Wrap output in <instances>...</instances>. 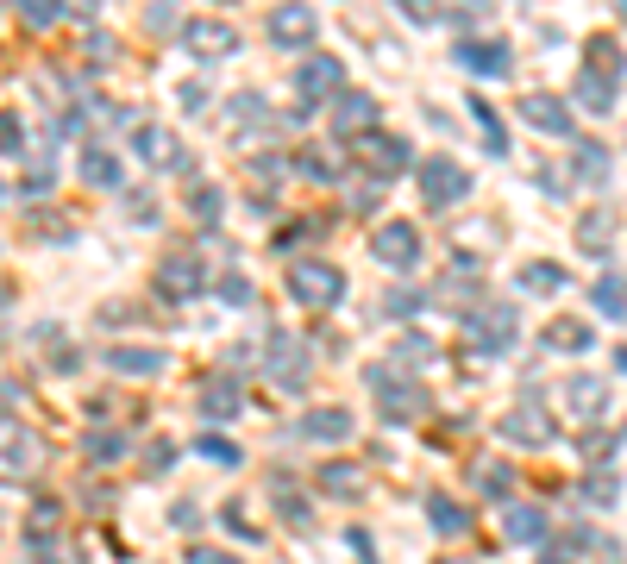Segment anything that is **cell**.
Segmentation results:
<instances>
[{
	"label": "cell",
	"mask_w": 627,
	"mask_h": 564,
	"mask_svg": "<svg viewBox=\"0 0 627 564\" xmlns=\"http://www.w3.org/2000/svg\"><path fill=\"white\" fill-rule=\"evenodd\" d=\"M571 170L584 176L590 188L609 182V145H596V138H577V151H571Z\"/></svg>",
	"instance_id": "d4e9b609"
},
{
	"label": "cell",
	"mask_w": 627,
	"mask_h": 564,
	"mask_svg": "<svg viewBox=\"0 0 627 564\" xmlns=\"http://www.w3.org/2000/svg\"><path fill=\"white\" fill-rule=\"evenodd\" d=\"M615 370H627V345H621V351H615Z\"/></svg>",
	"instance_id": "91938a15"
},
{
	"label": "cell",
	"mask_w": 627,
	"mask_h": 564,
	"mask_svg": "<svg viewBox=\"0 0 627 564\" xmlns=\"http://www.w3.org/2000/svg\"><path fill=\"white\" fill-rule=\"evenodd\" d=\"M552 289H565V270L559 264H527L521 270V295H552Z\"/></svg>",
	"instance_id": "d590c367"
},
{
	"label": "cell",
	"mask_w": 627,
	"mask_h": 564,
	"mask_svg": "<svg viewBox=\"0 0 627 564\" xmlns=\"http://www.w3.org/2000/svg\"><path fill=\"white\" fill-rule=\"evenodd\" d=\"M283 170H289L283 157H258V163H251V176H258V182H283Z\"/></svg>",
	"instance_id": "f5cc1de1"
},
{
	"label": "cell",
	"mask_w": 627,
	"mask_h": 564,
	"mask_svg": "<svg viewBox=\"0 0 627 564\" xmlns=\"http://www.w3.org/2000/svg\"><path fill=\"white\" fill-rule=\"evenodd\" d=\"M283 282H289V295L301 308H339L345 301V270L327 264V257H295Z\"/></svg>",
	"instance_id": "6da1fadb"
},
{
	"label": "cell",
	"mask_w": 627,
	"mask_h": 564,
	"mask_svg": "<svg viewBox=\"0 0 627 564\" xmlns=\"http://www.w3.org/2000/svg\"><path fill=\"white\" fill-rule=\"evenodd\" d=\"M19 151H26V120L0 107V157H19Z\"/></svg>",
	"instance_id": "74e56055"
},
{
	"label": "cell",
	"mask_w": 627,
	"mask_h": 564,
	"mask_svg": "<svg viewBox=\"0 0 627 564\" xmlns=\"http://www.w3.org/2000/svg\"><path fill=\"white\" fill-rule=\"evenodd\" d=\"M0 201H7V188H0Z\"/></svg>",
	"instance_id": "03108f58"
},
{
	"label": "cell",
	"mask_w": 627,
	"mask_h": 564,
	"mask_svg": "<svg viewBox=\"0 0 627 564\" xmlns=\"http://www.w3.org/2000/svg\"><path fill=\"white\" fill-rule=\"evenodd\" d=\"M471 489L483 502H502L508 489H515V464L508 458H471Z\"/></svg>",
	"instance_id": "e0dca14e"
},
{
	"label": "cell",
	"mask_w": 627,
	"mask_h": 564,
	"mask_svg": "<svg viewBox=\"0 0 627 564\" xmlns=\"http://www.w3.org/2000/svg\"><path fill=\"white\" fill-rule=\"evenodd\" d=\"M170 464H176V445H170V439H157V445H151V458H145V470L157 477V470H170Z\"/></svg>",
	"instance_id": "816d5d0a"
},
{
	"label": "cell",
	"mask_w": 627,
	"mask_h": 564,
	"mask_svg": "<svg viewBox=\"0 0 627 564\" xmlns=\"http://www.w3.org/2000/svg\"><path fill=\"white\" fill-rule=\"evenodd\" d=\"M314 32H320V13L314 7H276L270 13V44H283V51L314 44Z\"/></svg>",
	"instance_id": "30bf717a"
},
{
	"label": "cell",
	"mask_w": 627,
	"mask_h": 564,
	"mask_svg": "<svg viewBox=\"0 0 627 564\" xmlns=\"http://www.w3.org/2000/svg\"><path fill=\"white\" fill-rule=\"evenodd\" d=\"M464 195H471V170L452 157H427V170H421V201L433 207V214H446V207H458Z\"/></svg>",
	"instance_id": "277c9868"
},
{
	"label": "cell",
	"mask_w": 627,
	"mask_h": 564,
	"mask_svg": "<svg viewBox=\"0 0 627 564\" xmlns=\"http://www.w3.org/2000/svg\"><path fill=\"white\" fill-rule=\"evenodd\" d=\"M333 132H339V138L377 132V101H370V94H358V88H345L339 107H333Z\"/></svg>",
	"instance_id": "5bb4252c"
},
{
	"label": "cell",
	"mask_w": 627,
	"mask_h": 564,
	"mask_svg": "<svg viewBox=\"0 0 627 564\" xmlns=\"http://www.w3.org/2000/svg\"><path fill=\"white\" fill-rule=\"evenodd\" d=\"M565 402L584 414V420H596L602 402H609V389H602V376H571V383H565Z\"/></svg>",
	"instance_id": "4316f807"
},
{
	"label": "cell",
	"mask_w": 627,
	"mask_h": 564,
	"mask_svg": "<svg viewBox=\"0 0 627 564\" xmlns=\"http://www.w3.org/2000/svg\"><path fill=\"white\" fill-rule=\"evenodd\" d=\"M471 120L483 126V151H490V157H508V132H502V120H496V107H490V101H471Z\"/></svg>",
	"instance_id": "4dcf8cb0"
},
{
	"label": "cell",
	"mask_w": 627,
	"mask_h": 564,
	"mask_svg": "<svg viewBox=\"0 0 627 564\" xmlns=\"http://www.w3.org/2000/svg\"><path fill=\"white\" fill-rule=\"evenodd\" d=\"M439 564H477V558H439Z\"/></svg>",
	"instance_id": "94428289"
},
{
	"label": "cell",
	"mask_w": 627,
	"mask_h": 564,
	"mask_svg": "<svg viewBox=\"0 0 627 564\" xmlns=\"http://www.w3.org/2000/svg\"><path fill=\"white\" fill-rule=\"evenodd\" d=\"M220 301H232V308H251V282L232 270V276H220Z\"/></svg>",
	"instance_id": "c3c4849f"
},
{
	"label": "cell",
	"mask_w": 627,
	"mask_h": 564,
	"mask_svg": "<svg viewBox=\"0 0 627 564\" xmlns=\"http://www.w3.org/2000/svg\"><path fill=\"white\" fill-rule=\"evenodd\" d=\"M245 408V389H239V376H214V383L201 389V414L207 420H232Z\"/></svg>",
	"instance_id": "ffe728a7"
},
{
	"label": "cell",
	"mask_w": 627,
	"mask_h": 564,
	"mask_svg": "<svg viewBox=\"0 0 627 564\" xmlns=\"http://www.w3.org/2000/svg\"><path fill=\"white\" fill-rule=\"evenodd\" d=\"M170 521H176V527H182V533H195V527H201V514H195V508H189V502H182V508H170Z\"/></svg>",
	"instance_id": "680465c9"
},
{
	"label": "cell",
	"mask_w": 627,
	"mask_h": 564,
	"mask_svg": "<svg viewBox=\"0 0 627 564\" xmlns=\"http://www.w3.org/2000/svg\"><path fill=\"white\" fill-rule=\"evenodd\" d=\"M132 157H145L151 170H176V176H189V151H182V145H176V132H170V126H157V120L132 126Z\"/></svg>",
	"instance_id": "5b68a950"
},
{
	"label": "cell",
	"mask_w": 627,
	"mask_h": 564,
	"mask_svg": "<svg viewBox=\"0 0 627 564\" xmlns=\"http://www.w3.org/2000/svg\"><path fill=\"white\" fill-rule=\"evenodd\" d=\"M352 207H358V214H377V207H383V182H364L352 195Z\"/></svg>",
	"instance_id": "f907efd6"
},
{
	"label": "cell",
	"mask_w": 627,
	"mask_h": 564,
	"mask_svg": "<svg viewBox=\"0 0 627 564\" xmlns=\"http://www.w3.org/2000/svg\"><path fill=\"white\" fill-rule=\"evenodd\" d=\"M51 182H57V163H32V176H26V195H51Z\"/></svg>",
	"instance_id": "681fc988"
},
{
	"label": "cell",
	"mask_w": 627,
	"mask_h": 564,
	"mask_svg": "<svg viewBox=\"0 0 627 564\" xmlns=\"http://www.w3.org/2000/svg\"><path fill=\"white\" fill-rule=\"evenodd\" d=\"M590 345H596V333H590L584 320H571V314L546 326V351H565V358H584Z\"/></svg>",
	"instance_id": "44dd1931"
},
{
	"label": "cell",
	"mask_w": 627,
	"mask_h": 564,
	"mask_svg": "<svg viewBox=\"0 0 627 564\" xmlns=\"http://www.w3.org/2000/svg\"><path fill=\"white\" fill-rule=\"evenodd\" d=\"M464 339H471V351H477V358H502V351L515 345V308L490 301V308L464 314Z\"/></svg>",
	"instance_id": "3957f363"
},
{
	"label": "cell",
	"mask_w": 627,
	"mask_h": 564,
	"mask_svg": "<svg viewBox=\"0 0 627 564\" xmlns=\"http://www.w3.org/2000/svg\"><path fill=\"white\" fill-rule=\"evenodd\" d=\"M107 364L120 376H157V370H164V351H151V345H113Z\"/></svg>",
	"instance_id": "cb8c5ba5"
},
{
	"label": "cell",
	"mask_w": 627,
	"mask_h": 564,
	"mask_svg": "<svg viewBox=\"0 0 627 564\" xmlns=\"http://www.w3.org/2000/svg\"><path fill=\"white\" fill-rule=\"evenodd\" d=\"M320 489H327V496H358V489H364V470L345 464V458H327V464H320Z\"/></svg>",
	"instance_id": "f546056e"
},
{
	"label": "cell",
	"mask_w": 627,
	"mask_h": 564,
	"mask_svg": "<svg viewBox=\"0 0 627 564\" xmlns=\"http://www.w3.org/2000/svg\"><path fill=\"white\" fill-rule=\"evenodd\" d=\"M577 107L584 113H609L615 107V76H596V69H577Z\"/></svg>",
	"instance_id": "7402d4cb"
},
{
	"label": "cell",
	"mask_w": 627,
	"mask_h": 564,
	"mask_svg": "<svg viewBox=\"0 0 627 564\" xmlns=\"http://www.w3.org/2000/svg\"><path fill=\"white\" fill-rule=\"evenodd\" d=\"M0 301H7V282H0Z\"/></svg>",
	"instance_id": "be15d7a7"
},
{
	"label": "cell",
	"mask_w": 627,
	"mask_h": 564,
	"mask_svg": "<svg viewBox=\"0 0 627 564\" xmlns=\"http://www.w3.org/2000/svg\"><path fill=\"white\" fill-rule=\"evenodd\" d=\"M295 82H301V94H308V101H320V94H339V88H345V63H339V57H308Z\"/></svg>",
	"instance_id": "d6986e66"
},
{
	"label": "cell",
	"mask_w": 627,
	"mask_h": 564,
	"mask_svg": "<svg viewBox=\"0 0 627 564\" xmlns=\"http://www.w3.org/2000/svg\"><path fill=\"white\" fill-rule=\"evenodd\" d=\"M189 564H245V558H232V552H214V546H195Z\"/></svg>",
	"instance_id": "11a10c76"
},
{
	"label": "cell",
	"mask_w": 627,
	"mask_h": 564,
	"mask_svg": "<svg viewBox=\"0 0 627 564\" xmlns=\"http://www.w3.org/2000/svg\"><path fill=\"white\" fill-rule=\"evenodd\" d=\"M370 257H383L389 270H414L421 264V232H414L408 220H383L377 232H370Z\"/></svg>",
	"instance_id": "ba28073f"
},
{
	"label": "cell",
	"mask_w": 627,
	"mask_h": 564,
	"mask_svg": "<svg viewBox=\"0 0 627 564\" xmlns=\"http://www.w3.org/2000/svg\"><path fill=\"white\" fill-rule=\"evenodd\" d=\"M458 63L471 69V76H508V44H502V38H483V44L464 38V44H458Z\"/></svg>",
	"instance_id": "2e32d148"
},
{
	"label": "cell",
	"mask_w": 627,
	"mask_h": 564,
	"mask_svg": "<svg viewBox=\"0 0 627 564\" xmlns=\"http://www.w3.org/2000/svg\"><path fill=\"white\" fill-rule=\"evenodd\" d=\"M364 383L377 389V402H383V414H389V420H414V414H421V402H427V395L414 389L396 364H377V370L364 376Z\"/></svg>",
	"instance_id": "8992f818"
},
{
	"label": "cell",
	"mask_w": 627,
	"mask_h": 564,
	"mask_svg": "<svg viewBox=\"0 0 627 564\" xmlns=\"http://www.w3.org/2000/svg\"><path fill=\"white\" fill-rule=\"evenodd\" d=\"M301 176H314V182H339V157H333V151H301Z\"/></svg>",
	"instance_id": "60d3db41"
},
{
	"label": "cell",
	"mask_w": 627,
	"mask_h": 564,
	"mask_svg": "<svg viewBox=\"0 0 627 564\" xmlns=\"http://www.w3.org/2000/svg\"><path fill=\"white\" fill-rule=\"evenodd\" d=\"M590 301H596V314H609V320H627V276H596V289H590Z\"/></svg>",
	"instance_id": "f1b7e54d"
},
{
	"label": "cell",
	"mask_w": 627,
	"mask_h": 564,
	"mask_svg": "<svg viewBox=\"0 0 627 564\" xmlns=\"http://www.w3.org/2000/svg\"><path fill=\"white\" fill-rule=\"evenodd\" d=\"M408 163H414V151L402 145V138H389V132H383V138H377V132H370V138H364V170H370V176H377V182H389V176H402V170H408Z\"/></svg>",
	"instance_id": "8fae6325"
},
{
	"label": "cell",
	"mask_w": 627,
	"mask_h": 564,
	"mask_svg": "<svg viewBox=\"0 0 627 564\" xmlns=\"http://www.w3.org/2000/svg\"><path fill=\"white\" fill-rule=\"evenodd\" d=\"M552 414L546 408H533V402H521L515 414H502V439H515V445H552Z\"/></svg>",
	"instance_id": "7c38bea8"
},
{
	"label": "cell",
	"mask_w": 627,
	"mask_h": 564,
	"mask_svg": "<svg viewBox=\"0 0 627 564\" xmlns=\"http://www.w3.org/2000/svg\"><path fill=\"white\" fill-rule=\"evenodd\" d=\"M38 458H44V439H38L19 414H0V477H13V483L32 477Z\"/></svg>",
	"instance_id": "7a4b0ae2"
},
{
	"label": "cell",
	"mask_w": 627,
	"mask_h": 564,
	"mask_svg": "<svg viewBox=\"0 0 627 564\" xmlns=\"http://www.w3.org/2000/svg\"><path fill=\"white\" fill-rule=\"evenodd\" d=\"M182 44H189V57L195 63H220V57H232L239 51V32L226 26V19H182Z\"/></svg>",
	"instance_id": "52a82bcc"
},
{
	"label": "cell",
	"mask_w": 627,
	"mask_h": 564,
	"mask_svg": "<svg viewBox=\"0 0 627 564\" xmlns=\"http://www.w3.org/2000/svg\"><path fill=\"white\" fill-rule=\"evenodd\" d=\"M32 232H44V239H63V232H69V226H63L57 214H32Z\"/></svg>",
	"instance_id": "6f0895ef"
},
{
	"label": "cell",
	"mask_w": 627,
	"mask_h": 564,
	"mask_svg": "<svg viewBox=\"0 0 627 564\" xmlns=\"http://www.w3.org/2000/svg\"><path fill=\"white\" fill-rule=\"evenodd\" d=\"M76 170H82V182H88V188H120V176H126V170H120V157L101 151V145H95V151H82Z\"/></svg>",
	"instance_id": "484cf974"
},
{
	"label": "cell",
	"mask_w": 627,
	"mask_h": 564,
	"mask_svg": "<svg viewBox=\"0 0 627 564\" xmlns=\"http://www.w3.org/2000/svg\"><path fill=\"white\" fill-rule=\"evenodd\" d=\"M88 63H113V38H107V32L88 38Z\"/></svg>",
	"instance_id": "9f6ffc18"
},
{
	"label": "cell",
	"mask_w": 627,
	"mask_h": 564,
	"mask_svg": "<svg viewBox=\"0 0 627 564\" xmlns=\"http://www.w3.org/2000/svg\"><path fill=\"white\" fill-rule=\"evenodd\" d=\"M126 214H132V226H157V195L151 188H126Z\"/></svg>",
	"instance_id": "b9f144b4"
},
{
	"label": "cell",
	"mask_w": 627,
	"mask_h": 564,
	"mask_svg": "<svg viewBox=\"0 0 627 564\" xmlns=\"http://www.w3.org/2000/svg\"><path fill=\"white\" fill-rule=\"evenodd\" d=\"M82 452L95 458V464H120V458H126V433H113V427H95V433L82 439Z\"/></svg>",
	"instance_id": "1f68e13d"
},
{
	"label": "cell",
	"mask_w": 627,
	"mask_h": 564,
	"mask_svg": "<svg viewBox=\"0 0 627 564\" xmlns=\"http://www.w3.org/2000/svg\"><path fill=\"white\" fill-rule=\"evenodd\" d=\"M421 308H427V295H414V289H396V295L383 301V314H389V320H408V314H421Z\"/></svg>",
	"instance_id": "7dc6e473"
},
{
	"label": "cell",
	"mask_w": 627,
	"mask_h": 564,
	"mask_svg": "<svg viewBox=\"0 0 627 564\" xmlns=\"http://www.w3.org/2000/svg\"><path fill=\"white\" fill-rule=\"evenodd\" d=\"M584 51H590V63H584V69H596V76H615V69H621V57H615V38H590Z\"/></svg>",
	"instance_id": "7bdbcfd3"
},
{
	"label": "cell",
	"mask_w": 627,
	"mask_h": 564,
	"mask_svg": "<svg viewBox=\"0 0 627 564\" xmlns=\"http://www.w3.org/2000/svg\"><path fill=\"white\" fill-rule=\"evenodd\" d=\"M301 433L320 439V445H345V439L358 433V420L345 414V408H314V414H301Z\"/></svg>",
	"instance_id": "ac0fdd59"
},
{
	"label": "cell",
	"mask_w": 627,
	"mask_h": 564,
	"mask_svg": "<svg viewBox=\"0 0 627 564\" xmlns=\"http://www.w3.org/2000/svg\"><path fill=\"white\" fill-rule=\"evenodd\" d=\"M270 489H276V496H283V521H289L295 533H308V527H314V514H308V502H301L295 489H289V477H283V470H276V477H270Z\"/></svg>",
	"instance_id": "836d02e7"
},
{
	"label": "cell",
	"mask_w": 627,
	"mask_h": 564,
	"mask_svg": "<svg viewBox=\"0 0 627 564\" xmlns=\"http://www.w3.org/2000/svg\"><path fill=\"white\" fill-rule=\"evenodd\" d=\"M232 126H264V101H258V94H232Z\"/></svg>",
	"instance_id": "bcb514c9"
},
{
	"label": "cell",
	"mask_w": 627,
	"mask_h": 564,
	"mask_svg": "<svg viewBox=\"0 0 627 564\" xmlns=\"http://www.w3.org/2000/svg\"><path fill=\"white\" fill-rule=\"evenodd\" d=\"M427 521H433L439 533L452 539V533H464V527H471V514H464V508H458L452 496H427Z\"/></svg>",
	"instance_id": "d6a6232c"
},
{
	"label": "cell",
	"mask_w": 627,
	"mask_h": 564,
	"mask_svg": "<svg viewBox=\"0 0 627 564\" xmlns=\"http://www.w3.org/2000/svg\"><path fill=\"white\" fill-rule=\"evenodd\" d=\"M396 358H402L408 370H421V364H433V358H439V345H433V339H421V333H408V339L396 345Z\"/></svg>",
	"instance_id": "f35d334b"
},
{
	"label": "cell",
	"mask_w": 627,
	"mask_h": 564,
	"mask_svg": "<svg viewBox=\"0 0 627 564\" xmlns=\"http://www.w3.org/2000/svg\"><path fill=\"white\" fill-rule=\"evenodd\" d=\"M19 19H26V26H57V19H69V7H63V0H26Z\"/></svg>",
	"instance_id": "ab89813d"
},
{
	"label": "cell",
	"mask_w": 627,
	"mask_h": 564,
	"mask_svg": "<svg viewBox=\"0 0 627 564\" xmlns=\"http://www.w3.org/2000/svg\"><path fill=\"white\" fill-rule=\"evenodd\" d=\"M540 564H559V552H552V558H540Z\"/></svg>",
	"instance_id": "6125c7cd"
},
{
	"label": "cell",
	"mask_w": 627,
	"mask_h": 564,
	"mask_svg": "<svg viewBox=\"0 0 627 564\" xmlns=\"http://www.w3.org/2000/svg\"><path fill=\"white\" fill-rule=\"evenodd\" d=\"M502 533H508V539H546V508L515 502V508L502 514Z\"/></svg>",
	"instance_id": "83f0119b"
},
{
	"label": "cell",
	"mask_w": 627,
	"mask_h": 564,
	"mask_svg": "<svg viewBox=\"0 0 627 564\" xmlns=\"http://www.w3.org/2000/svg\"><path fill=\"white\" fill-rule=\"evenodd\" d=\"M195 452H201L207 464H226V470H232V464L245 458V452H239V445H232L226 433H201V439H195Z\"/></svg>",
	"instance_id": "8d00e7d4"
},
{
	"label": "cell",
	"mask_w": 627,
	"mask_h": 564,
	"mask_svg": "<svg viewBox=\"0 0 627 564\" xmlns=\"http://www.w3.org/2000/svg\"><path fill=\"white\" fill-rule=\"evenodd\" d=\"M609 239H615V214L609 207H590V214L577 220V245H584L590 257H609Z\"/></svg>",
	"instance_id": "603a6c76"
},
{
	"label": "cell",
	"mask_w": 627,
	"mask_h": 564,
	"mask_svg": "<svg viewBox=\"0 0 627 564\" xmlns=\"http://www.w3.org/2000/svg\"><path fill=\"white\" fill-rule=\"evenodd\" d=\"M176 101H182V113H201V101H207V88H201V82H182V88H176Z\"/></svg>",
	"instance_id": "db71d44e"
},
{
	"label": "cell",
	"mask_w": 627,
	"mask_h": 564,
	"mask_svg": "<svg viewBox=\"0 0 627 564\" xmlns=\"http://www.w3.org/2000/svg\"><path fill=\"white\" fill-rule=\"evenodd\" d=\"M621 496V483L609 477V470H596V477H584V502H596V508H609Z\"/></svg>",
	"instance_id": "f6af8a7d"
},
{
	"label": "cell",
	"mask_w": 627,
	"mask_h": 564,
	"mask_svg": "<svg viewBox=\"0 0 627 564\" xmlns=\"http://www.w3.org/2000/svg\"><path fill=\"white\" fill-rule=\"evenodd\" d=\"M270 376H276V389H301L308 383V358H301V345L289 333H270Z\"/></svg>",
	"instance_id": "9a60e30c"
},
{
	"label": "cell",
	"mask_w": 627,
	"mask_h": 564,
	"mask_svg": "<svg viewBox=\"0 0 627 564\" xmlns=\"http://www.w3.org/2000/svg\"><path fill=\"white\" fill-rule=\"evenodd\" d=\"M521 120L533 126V132H552V138H565L577 120H571V107L559 101V94H527L521 101Z\"/></svg>",
	"instance_id": "4fadbf2b"
},
{
	"label": "cell",
	"mask_w": 627,
	"mask_h": 564,
	"mask_svg": "<svg viewBox=\"0 0 627 564\" xmlns=\"http://www.w3.org/2000/svg\"><path fill=\"white\" fill-rule=\"evenodd\" d=\"M189 214H195L201 226H220V188H195V195H189Z\"/></svg>",
	"instance_id": "ee69618b"
},
{
	"label": "cell",
	"mask_w": 627,
	"mask_h": 564,
	"mask_svg": "<svg viewBox=\"0 0 627 564\" xmlns=\"http://www.w3.org/2000/svg\"><path fill=\"white\" fill-rule=\"evenodd\" d=\"M621 26H627V7H621Z\"/></svg>",
	"instance_id": "e7e4bbea"
},
{
	"label": "cell",
	"mask_w": 627,
	"mask_h": 564,
	"mask_svg": "<svg viewBox=\"0 0 627 564\" xmlns=\"http://www.w3.org/2000/svg\"><path fill=\"white\" fill-rule=\"evenodd\" d=\"M157 295H164V301H189V295H201V257H189V251L164 257V264H157Z\"/></svg>",
	"instance_id": "9c48e42d"
},
{
	"label": "cell",
	"mask_w": 627,
	"mask_h": 564,
	"mask_svg": "<svg viewBox=\"0 0 627 564\" xmlns=\"http://www.w3.org/2000/svg\"><path fill=\"white\" fill-rule=\"evenodd\" d=\"M57 527H63V508H57V502H38L32 521H26V539H32V546H51Z\"/></svg>",
	"instance_id": "e575fe53"
}]
</instances>
